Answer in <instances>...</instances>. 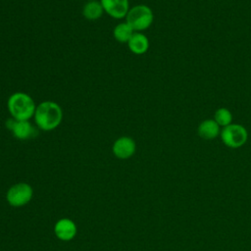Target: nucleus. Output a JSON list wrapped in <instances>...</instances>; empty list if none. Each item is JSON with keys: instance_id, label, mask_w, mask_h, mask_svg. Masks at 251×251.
I'll use <instances>...</instances> for the list:
<instances>
[{"instance_id": "nucleus-8", "label": "nucleus", "mask_w": 251, "mask_h": 251, "mask_svg": "<svg viewBox=\"0 0 251 251\" xmlns=\"http://www.w3.org/2000/svg\"><path fill=\"white\" fill-rule=\"evenodd\" d=\"M104 13L114 19L126 18L129 7V0H100Z\"/></svg>"}, {"instance_id": "nucleus-7", "label": "nucleus", "mask_w": 251, "mask_h": 251, "mask_svg": "<svg viewBox=\"0 0 251 251\" xmlns=\"http://www.w3.org/2000/svg\"><path fill=\"white\" fill-rule=\"evenodd\" d=\"M136 151V143L129 136H121L117 138L112 146V152L118 159L126 160L134 155Z\"/></svg>"}, {"instance_id": "nucleus-10", "label": "nucleus", "mask_w": 251, "mask_h": 251, "mask_svg": "<svg viewBox=\"0 0 251 251\" xmlns=\"http://www.w3.org/2000/svg\"><path fill=\"white\" fill-rule=\"evenodd\" d=\"M129 50L135 55H143L149 49V39L142 32L134 31L127 42Z\"/></svg>"}, {"instance_id": "nucleus-3", "label": "nucleus", "mask_w": 251, "mask_h": 251, "mask_svg": "<svg viewBox=\"0 0 251 251\" xmlns=\"http://www.w3.org/2000/svg\"><path fill=\"white\" fill-rule=\"evenodd\" d=\"M154 21L152 9L145 4H138L131 7L126 16V22L131 26L134 31L142 32L151 26Z\"/></svg>"}, {"instance_id": "nucleus-13", "label": "nucleus", "mask_w": 251, "mask_h": 251, "mask_svg": "<svg viewBox=\"0 0 251 251\" xmlns=\"http://www.w3.org/2000/svg\"><path fill=\"white\" fill-rule=\"evenodd\" d=\"M133 33L134 30L126 21L119 23L113 29L114 38L120 43H127Z\"/></svg>"}, {"instance_id": "nucleus-4", "label": "nucleus", "mask_w": 251, "mask_h": 251, "mask_svg": "<svg viewBox=\"0 0 251 251\" xmlns=\"http://www.w3.org/2000/svg\"><path fill=\"white\" fill-rule=\"evenodd\" d=\"M33 196L32 187L26 182H19L9 187L6 192V200L12 207H23L28 204Z\"/></svg>"}, {"instance_id": "nucleus-15", "label": "nucleus", "mask_w": 251, "mask_h": 251, "mask_svg": "<svg viewBox=\"0 0 251 251\" xmlns=\"http://www.w3.org/2000/svg\"><path fill=\"white\" fill-rule=\"evenodd\" d=\"M86 1H93V0H86Z\"/></svg>"}, {"instance_id": "nucleus-1", "label": "nucleus", "mask_w": 251, "mask_h": 251, "mask_svg": "<svg viewBox=\"0 0 251 251\" xmlns=\"http://www.w3.org/2000/svg\"><path fill=\"white\" fill-rule=\"evenodd\" d=\"M33 120L39 129L43 131H51L61 125L63 120V110L58 103L46 100L36 106Z\"/></svg>"}, {"instance_id": "nucleus-6", "label": "nucleus", "mask_w": 251, "mask_h": 251, "mask_svg": "<svg viewBox=\"0 0 251 251\" xmlns=\"http://www.w3.org/2000/svg\"><path fill=\"white\" fill-rule=\"evenodd\" d=\"M6 126L13 135L20 140H26L36 134L35 127L29 121H18L13 118L7 120Z\"/></svg>"}, {"instance_id": "nucleus-2", "label": "nucleus", "mask_w": 251, "mask_h": 251, "mask_svg": "<svg viewBox=\"0 0 251 251\" xmlns=\"http://www.w3.org/2000/svg\"><path fill=\"white\" fill-rule=\"evenodd\" d=\"M36 106L33 98L22 91L11 94L7 100V109L11 118L18 121H29L33 118Z\"/></svg>"}, {"instance_id": "nucleus-9", "label": "nucleus", "mask_w": 251, "mask_h": 251, "mask_svg": "<svg viewBox=\"0 0 251 251\" xmlns=\"http://www.w3.org/2000/svg\"><path fill=\"white\" fill-rule=\"evenodd\" d=\"M77 232L76 225L68 218L60 219L54 226V233L56 237L62 241H70L75 238Z\"/></svg>"}, {"instance_id": "nucleus-12", "label": "nucleus", "mask_w": 251, "mask_h": 251, "mask_svg": "<svg viewBox=\"0 0 251 251\" xmlns=\"http://www.w3.org/2000/svg\"><path fill=\"white\" fill-rule=\"evenodd\" d=\"M103 13L104 9L100 3V0L87 1L82 7V16L87 21H96L101 18Z\"/></svg>"}, {"instance_id": "nucleus-5", "label": "nucleus", "mask_w": 251, "mask_h": 251, "mask_svg": "<svg viewBox=\"0 0 251 251\" xmlns=\"http://www.w3.org/2000/svg\"><path fill=\"white\" fill-rule=\"evenodd\" d=\"M221 138L225 145L229 148L243 146L248 138L247 129L239 124H230L221 130Z\"/></svg>"}, {"instance_id": "nucleus-14", "label": "nucleus", "mask_w": 251, "mask_h": 251, "mask_svg": "<svg viewBox=\"0 0 251 251\" xmlns=\"http://www.w3.org/2000/svg\"><path fill=\"white\" fill-rule=\"evenodd\" d=\"M214 120L220 126L225 127V126L232 124L231 123L232 122V114L227 108L222 107V108H219L215 112Z\"/></svg>"}, {"instance_id": "nucleus-11", "label": "nucleus", "mask_w": 251, "mask_h": 251, "mask_svg": "<svg viewBox=\"0 0 251 251\" xmlns=\"http://www.w3.org/2000/svg\"><path fill=\"white\" fill-rule=\"evenodd\" d=\"M221 126L213 119H207L201 122L198 126V134L201 138L206 140H212L221 134Z\"/></svg>"}]
</instances>
